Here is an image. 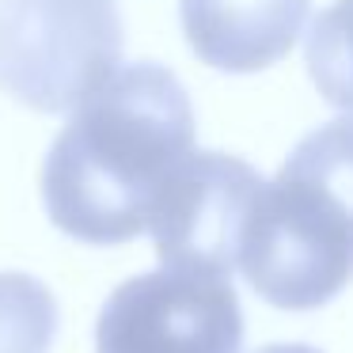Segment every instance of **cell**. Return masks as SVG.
<instances>
[{
	"mask_svg": "<svg viewBox=\"0 0 353 353\" xmlns=\"http://www.w3.org/2000/svg\"><path fill=\"white\" fill-rule=\"evenodd\" d=\"M194 152V107L171 69L137 61L92 92L50 145L42 201L65 236L110 247L148 232V216Z\"/></svg>",
	"mask_w": 353,
	"mask_h": 353,
	"instance_id": "6da1fadb",
	"label": "cell"
},
{
	"mask_svg": "<svg viewBox=\"0 0 353 353\" xmlns=\"http://www.w3.org/2000/svg\"><path fill=\"white\" fill-rule=\"evenodd\" d=\"M262 175L228 152H190L168 179L148 216V236L163 266L232 277Z\"/></svg>",
	"mask_w": 353,
	"mask_h": 353,
	"instance_id": "5b68a950",
	"label": "cell"
},
{
	"mask_svg": "<svg viewBox=\"0 0 353 353\" xmlns=\"http://www.w3.org/2000/svg\"><path fill=\"white\" fill-rule=\"evenodd\" d=\"M239 270L285 312L323 307L353 281V114L312 130L262 186Z\"/></svg>",
	"mask_w": 353,
	"mask_h": 353,
	"instance_id": "7a4b0ae2",
	"label": "cell"
},
{
	"mask_svg": "<svg viewBox=\"0 0 353 353\" xmlns=\"http://www.w3.org/2000/svg\"><path fill=\"white\" fill-rule=\"evenodd\" d=\"M312 0H179L183 34L198 61L221 72L277 65L307 23Z\"/></svg>",
	"mask_w": 353,
	"mask_h": 353,
	"instance_id": "8992f818",
	"label": "cell"
},
{
	"mask_svg": "<svg viewBox=\"0 0 353 353\" xmlns=\"http://www.w3.org/2000/svg\"><path fill=\"white\" fill-rule=\"evenodd\" d=\"M304 65L330 107L353 114V0H334L307 31Z\"/></svg>",
	"mask_w": 353,
	"mask_h": 353,
	"instance_id": "52a82bcc",
	"label": "cell"
},
{
	"mask_svg": "<svg viewBox=\"0 0 353 353\" xmlns=\"http://www.w3.org/2000/svg\"><path fill=\"white\" fill-rule=\"evenodd\" d=\"M54 338V292L31 274H0V353H50Z\"/></svg>",
	"mask_w": 353,
	"mask_h": 353,
	"instance_id": "ba28073f",
	"label": "cell"
},
{
	"mask_svg": "<svg viewBox=\"0 0 353 353\" xmlns=\"http://www.w3.org/2000/svg\"><path fill=\"white\" fill-rule=\"evenodd\" d=\"M243 307L232 277L160 266L122 281L95 323L99 353H239Z\"/></svg>",
	"mask_w": 353,
	"mask_h": 353,
	"instance_id": "277c9868",
	"label": "cell"
},
{
	"mask_svg": "<svg viewBox=\"0 0 353 353\" xmlns=\"http://www.w3.org/2000/svg\"><path fill=\"white\" fill-rule=\"evenodd\" d=\"M122 61L114 0H0V92L39 114L77 110Z\"/></svg>",
	"mask_w": 353,
	"mask_h": 353,
	"instance_id": "3957f363",
	"label": "cell"
},
{
	"mask_svg": "<svg viewBox=\"0 0 353 353\" xmlns=\"http://www.w3.org/2000/svg\"><path fill=\"white\" fill-rule=\"evenodd\" d=\"M259 353H319V350L304 345V342H281V345H262Z\"/></svg>",
	"mask_w": 353,
	"mask_h": 353,
	"instance_id": "9c48e42d",
	"label": "cell"
}]
</instances>
